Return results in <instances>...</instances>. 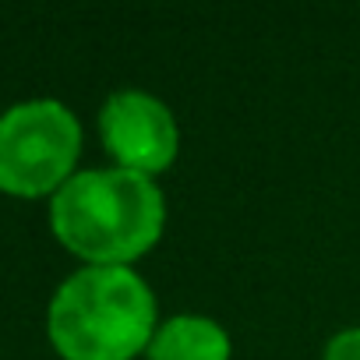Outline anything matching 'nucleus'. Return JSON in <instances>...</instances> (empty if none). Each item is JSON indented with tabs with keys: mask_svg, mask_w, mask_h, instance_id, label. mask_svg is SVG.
I'll use <instances>...</instances> for the list:
<instances>
[{
	"mask_svg": "<svg viewBox=\"0 0 360 360\" xmlns=\"http://www.w3.org/2000/svg\"><path fill=\"white\" fill-rule=\"evenodd\" d=\"M166 198L159 184L131 169H82L53 195L57 240L89 265H131L159 237Z\"/></svg>",
	"mask_w": 360,
	"mask_h": 360,
	"instance_id": "obj_1",
	"label": "nucleus"
},
{
	"mask_svg": "<svg viewBox=\"0 0 360 360\" xmlns=\"http://www.w3.org/2000/svg\"><path fill=\"white\" fill-rule=\"evenodd\" d=\"M155 297L131 265L71 272L46 311V332L64 360H131L155 335Z\"/></svg>",
	"mask_w": 360,
	"mask_h": 360,
	"instance_id": "obj_2",
	"label": "nucleus"
},
{
	"mask_svg": "<svg viewBox=\"0 0 360 360\" xmlns=\"http://www.w3.org/2000/svg\"><path fill=\"white\" fill-rule=\"evenodd\" d=\"M82 124L57 99H29L0 113V191L18 198L57 195L75 176Z\"/></svg>",
	"mask_w": 360,
	"mask_h": 360,
	"instance_id": "obj_3",
	"label": "nucleus"
},
{
	"mask_svg": "<svg viewBox=\"0 0 360 360\" xmlns=\"http://www.w3.org/2000/svg\"><path fill=\"white\" fill-rule=\"evenodd\" d=\"M99 134L120 169L145 176L162 173L180 148V127L173 120V110L138 89H120L103 103Z\"/></svg>",
	"mask_w": 360,
	"mask_h": 360,
	"instance_id": "obj_4",
	"label": "nucleus"
},
{
	"mask_svg": "<svg viewBox=\"0 0 360 360\" xmlns=\"http://www.w3.org/2000/svg\"><path fill=\"white\" fill-rule=\"evenodd\" d=\"M145 353L148 360H230V335L205 314H173L155 328Z\"/></svg>",
	"mask_w": 360,
	"mask_h": 360,
	"instance_id": "obj_5",
	"label": "nucleus"
},
{
	"mask_svg": "<svg viewBox=\"0 0 360 360\" xmlns=\"http://www.w3.org/2000/svg\"><path fill=\"white\" fill-rule=\"evenodd\" d=\"M325 360H360V328H342L328 339Z\"/></svg>",
	"mask_w": 360,
	"mask_h": 360,
	"instance_id": "obj_6",
	"label": "nucleus"
}]
</instances>
